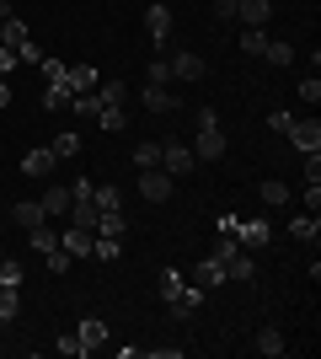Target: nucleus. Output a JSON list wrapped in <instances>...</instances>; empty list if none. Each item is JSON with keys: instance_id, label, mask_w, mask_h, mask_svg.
Wrapping results in <instances>:
<instances>
[{"instance_id": "nucleus-1", "label": "nucleus", "mask_w": 321, "mask_h": 359, "mask_svg": "<svg viewBox=\"0 0 321 359\" xmlns=\"http://www.w3.org/2000/svg\"><path fill=\"white\" fill-rule=\"evenodd\" d=\"M193 166H199V156H193L187 145H177V140H161V172H166V177H187Z\"/></svg>"}, {"instance_id": "nucleus-2", "label": "nucleus", "mask_w": 321, "mask_h": 359, "mask_svg": "<svg viewBox=\"0 0 321 359\" xmlns=\"http://www.w3.org/2000/svg\"><path fill=\"white\" fill-rule=\"evenodd\" d=\"M284 140H290L300 156H316V150H321V123L316 118H294L290 129H284Z\"/></svg>"}, {"instance_id": "nucleus-3", "label": "nucleus", "mask_w": 321, "mask_h": 359, "mask_svg": "<svg viewBox=\"0 0 321 359\" xmlns=\"http://www.w3.org/2000/svg\"><path fill=\"white\" fill-rule=\"evenodd\" d=\"M171 81H204L209 75V65H204V54H193V48H183V54H171Z\"/></svg>"}, {"instance_id": "nucleus-4", "label": "nucleus", "mask_w": 321, "mask_h": 359, "mask_svg": "<svg viewBox=\"0 0 321 359\" xmlns=\"http://www.w3.org/2000/svg\"><path fill=\"white\" fill-rule=\"evenodd\" d=\"M139 194L150 198V204H166L171 198V177L161 172V166H145V172H139Z\"/></svg>"}, {"instance_id": "nucleus-5", "label": "nucleus", "mask_w": 321, "mask_h": 359, "mask_svg": "<svg viewBox=\"0 0 321 359\" xmlns=\"http://www.w3.org/2000/svg\"><path fill=\"white\" fill-rule=\"evenodd\" d=\"M92 241H97V231H86V225H64L59 231V247L70 257H92Z\"/></svg>"}, {"instance_id": "nucleus-6", "label": "nucleus", "mask_w": 321, "mask_h": 359, "mask_svg": "<svg viewBox=\"0 0 321 359\" xmlns=\"http://www.w3.org/2000/svg\"><path fill=\"white\" fill-rule=\"evenodd\" d=\"M145 32H150L155 43H166V38H171V6H161V0L145 6Z\"/></svg>"}, {"instance_id": "nucleus-7", "label": "nucleus", "mask_w": 321, "mask_h": 359, "mask_svg": "<svg viewBox=\"0 0 321 359\" xmlns=\"http://www.w3.org/2000/svg\"><path fill=\"white\" fill-rule=\"evenodd\" d=\"M268 220H236V241H241L246 252H257V247H268Z\"/></svg>"}, {"instance_id": "nucleus-8", "label": "nucleus", "mask_w": 321, "mask_h": 359, "mask_svg": "<svg viewBox=\"0 0 321 359\" xmlns=\"http://www.w3.org/2000/svg\"><path fill=\"white\" fill-rule=\"evenodd\" d=\"M252 273H257L252 252H246V247H236V252L225 257V279H236V285H252Z\"/></svg>"}, {"instance_id": "nucleus-9", "label": "nucleus", "mask_w": 321, "mask_h": 359, "mask_svg": "<svg viewBox=\"0 0 321 359\" xmlns=\"http://www.w3.org/2000/svg\"><path fill=\"white\" fill-rule=\"evenodd\" d=\"M193 156H199V161H220V156H225V135H220V129H199Z\"/></svg>"}, {"instance_id": "nucleus-10", "label": "nucleus", "mask_w": 321, "mask_h": 359, "mask_svg": "<svg viewBox=\"0 0 321 359\" xmlns=\"http://www.w3.org/2000/svg\"><path fill=\"white\" fill-rule=\"evenodd\" d=\"M43 204L38 198H22V204H11V225H22V231H32V225H43Z\"/></svg>"}, {"instance_id": "nucleus-11", "label": "nucleus", "mask_w": 321, "mask_h": 359, "mask_svg": "<svg viewBox=\"0 0 321 359\" xmlns=\"http://www.w3.org/2000/svg\"><path fill=\"white\" fill-rule=\"evenodd\" d=\"M32 32H27V22L22 16H0V48H22Z\"/></svg>"}, {"instance_id": "nucleus-12", "label": "nucleus", "mask_w": 321, "mask_h": 359, "mask_svg": "<svg viewBox=\"0 0 321 359\" xmlns=\"http://www.w3.org/2000/svg\"><path fill=\"white\" fill-rule=\"evenodd\" d=\"M268 16H273L268 0H241L236 6V22H246V27H268Z\"/></svg>"}, {"instance_id": "nucleus-13", "label": "nucleus", "mask_w": 321, "mask_h": 359, "mask_svg": "<svg viewBox=\"0 0 321 359\" xmlns=\"http://www.w3.org/2000/svg\"><path fill=\"white\" fill-rule=\"evenodd\" d=\"M76 338H80V344H86V354H97V348L107 344V322H97V316H86V322H80V327H76Z\"/></svg>"}, {"instance_id": "nucleus-14", "label": "nucleus", "mask_w": 321, "mask_h": 359, "mask_svg": "<svg viewBox=\"0 0 321 359\" xmlns=\"http://www.w3.org/2000/svg\"><path fill=\"white\" fill-rule=\"evenodd\" d=\"M54 161H59L54 150H27V161H22V172H27V177H54Z\"/></svg>"}, {"instance_id": "nucleus-15", "label": "nucleus", "mask_w": 321, "mask_h": 359, "mask_svg": "<svg viewBox=\"0 0 321 359\" xmlns=\"http://www.w3.org/2000/svg\"><path fill=\"white\" fill-rule=\"evenodd\" d=\"M70 97H76V91H70V75H64V81H48V86H43V107H48V113L70 107Z\"/></svg>"}, {"instance_id": "nucleus-16", "label": "nucleus", "mask_w": 321, "mask_h": 359, "mask_svg": "<svg viewBox=\"0 0 321 359\" xmlns=\"http://www.w3.org/2000/svg\"><path fill=\"white\" fill-rule=\"evenodd\" d=\"M38 204H43V215H48V220H59V215H70V188H59V182H54V188H48V194L38 198Z\"/></svg>"}, {"instance_id": "nucleus-17", "label": "nucleus", "mask_w": 321, "mask_h": 359, "mask_svg": "<svg viewBox=\"0 0 321 359\" xmlns=\"http://www.w3.org/2000/svg\"><path fill=\"white\" fill-rule=\"evenodd\" d=\"M97 102L102 107H129V81H102V86H97Z\"/></svg>"}, {"instance_id": "nucleus-18", "label": "nucleus", "mask_w": 321, "mask_h": 359, "mask_svg": "<svg viewBox=\"0 0 321 359\" xmlns=\"http://www.w3.org/2000/svg\"><path fill=\"white\" fill-rule=\"evenodd\" d=\"M214 285H225V263L209 252V257L199 263V290H214Z\"/></svg>"}, {"instance_id": "nucleus-19", "label": "nucleus", "mask_w": 321, "mask_h": 359, "mask_svg": "<svg viewBox=\"0 0 321 359\" xmlns=\"http://www.w3.org/2000/svg\"><path fill=\"white\" fill-rule=\"evenodd\" d=\"M290 236H294V241H316V236H321V220H316L311 210L294 215V220H290Z\"/></svg>"}, {"instance_id": "nucleus-20", "label": "nucleus", "mask_w": 321, "mask_h": 359, "mask_svg": "<svg viewBox=\"0 0 321 359\" xmlns=\"http://www.w3.org/2000/svg\"><path fill=\"white\" fill-rule=\"evenodd\" d=\"M199 300H204V290H177L166 306H171V316H193V311H199Z\"/></svg>"}, {"instance_id": "nucleus-21", "label": "nucleus", "mask_w": 321, "mask_h": 359, "mask_svg": "<svg viewBox=\"0 0 321 359\" xmlns=\"http://www.w3.org/2000/svg\"><path fill=\"white\" fill-rule=\"evenodd\" d=\"M284 348H290V344H284V332H278V327H262V332H257V354L278 359V354H284Z\"/></svg>"}, {"instance_id": "nucleus-22", "label": "nucleus", "mask_w": 321, "mask_h": 359, "mask_svg": "<svg viewBox=\"0 0 321 359\" xmlns=\"http://www.w3.org/2000/svg\"><path fill=\"white\" fill-rule=\"evenodd\" d=\"M145 107H150V113H171V107H177V97H171L166 86H145Z\"/></svg>"}, {"instance_id": "nucleus-23", "label": "nucleus", "mask_w": 321, "mask_h": 359, "mask_svg": "<svg viewBox=\"0 0 321 359\" xmlns=\"http://www.w3.org/2000/svg\"><path fill=\"white\" fill-rule=\"evenodd\" d=\"M97 123H102L107 135H118V129H129V107H102V113H97Z\"/></svg>"}, {"instance_id": "nucleus-24", "label": "nucleus", "mask_w": 321, "mask_h": 359, "mask_svg": "<svg viewBox=\"0 0 321 359\" xmlns=\"http://www.w3.org/2000/svg\"><path fill=\"white\" fill-rule=\"evenodd\" d=\"M22 279H27V269H22L16 257H0V285H6V290H22Z\"/></svg>"}, {"instance_id": "nucleus-25", "label": "nucleus", "mask_w": 321, "mask_h": 359, "mask_svg": "<svg viewBox=\"0 0 321 359\" xmlns=\"http://www.w3.org/2000/svg\"><path fill=\"white\" fill-rule=\"evenodd\" d=\"M27 241H32V252H54V247H59V236L48 231V220H43V225H32V231H27Z\"/></svg>"}, {"instance_id": "nucleus-26", "label": "nucleus", "mask_w": 321, "mask_h": 359, "mask_svg": "<svg viewBox=\"0 0 321 359\" xmlns=\"http://www.w3.org/2000/svg\"><path fill=\"white\" fill-rule=\"evenodd\" d=\"M134 166H139V172H145V166H161V140H139Z\"/></svg>"}, {"instance_id": "nucleus-27", "label": "nucleus", "mask_w": 321, "mask_h": 359, "mask_svg": "<svg viewBox=\"0 0 321 359\" xmlns=\"http://www.w3.org/2000/svg\"><path fill=\"white\" fill-rule=\"evenodd\" d=\"M262 54H268V65H278V70H290V65H294V43H273V38H268Z\"/></svg>"}, {"instance_id": "nucleus-28", "label": "nucleus", "mask_w": 321, "mask_h": 359, "mask_svg": "<svg viewBox=\"0 0 321 359\" xmlns=\"http://www.w3.org/2000/svg\"><path fill=\"white\" fill-rule=\"evenodd\" d=\"M123 210H107V215H97V236H123Z\"/></svg>"}, {"instance_id": "nucleus-29", "label": "nucleus", "mask_w": 321, "mask_h": 359, "mask_svg": "<svg viewBox=\"0 0 321 359\" xmlns=\"http://www.w3.org/2000/svg\"><path fill=\"white\" fill-rule=\"evenodd\" d=\"M262 204H273V210H284V204H290V188H284L278 177H268V182H262Z\"/></svg>"}, {"instance_id": "nucleus-30", "label": "nucleus", "mask_w": 321, "mask_h": 359, "mask_svg": "<svg viewBox=\"0 0 321 359\" xmlns=\"http://www.w3.org/2000/svg\"><path fill=\"white\" fill-rule=\"evenodd\" d=\"M118 252H123V247H118V236H97V241H92V257H97V263H113Z\"/></svg>"}, {"instance_id": "nucleus-31", "label": "nucleus", "mask_w": 321, "mask_h": 359, "mask_svg": "<svg viewBox=\"0 0 321 359\" xmlns=\"http://www.w3.org/2000/svg\"><path fill=\"white\" fill-rule=\"evenodd\" d=\"M70 91H97V70L92 65H76V70H70Z\"/></svg>"}, {"instance_id": "nucleus-32", "label": "nucleus", "mask_w": 321, "mask_h": 359, "mask_svg": "<svg viewBox=\"0 0 321 359\" xmlns=\"http://www.w3.org/2000/svg\"><path fill=\"white\" fill-rule=\"evenodd\" d=\"M48 150H54L59 161H70V156H80V135H70V129H64V135L54 140V145H48Z\"/></svg>"}, {"instance_id": "nucleus-33", "label": "nucleus", "mask_w": 321, "mask_h": 359, "mask_svg": "<svg viewBox=\"0 0 321 359\" xmlns=\"http://www.w3.org/2000/svg\"><path fill=\"white\" fill-rule=\"evenodd\" d=\"M16 311H22V300H16V290H6V285H0V327H6V322H11Z\"/></svg>"}, {"instance_id": "nucleus-34", "label": "nucleus", "mask_w": 321, "mask_h": 359, "mask_svg": "<svg viewBox=\"0 0 321 359\" xmlns=\"http://www.w3.org/2000/svg\"><path fill=\"white\" fill-rule=\"evenodd\" d=\"M241 48H246V54H262V48H268V32H262V27H246L241 32Z\"/></svg>"}, {"instance_id": "nucleus-35", "label": "nucleus", "mask_w": 321, "mask_h": 359, "mask_svg": "<svg viewBox=\"0 0 321 359\" xmlns=\"http://www.w3.org/2000/svg\"><path fill=\"white\" fill-rule=\"evenodd\" d=\"M171 81V65L166 60H150V70H145V86H166Z\"/></svg>"}, {"instance_id": "nucleus-36", "label": "nucleus", "mask_w": 321, "mask_h": 359, "mask_svg": "<svg viewBox=\"0 0 321 359\" xmlns=\"http://www.w3.org/2000/svg\"><path fill=\"white\" fill-rule=\"evenodd\" d=\"M43 263H48V273H64L70 263H76V257L64 252V247H54V252H43Z\"/></svg>"}, {"instance_id": "nucleus-37", "label": "nucleus", "mask_w": 321, "mask_h": 359, "mask_svg": "<svg viewBox=\"0 0 321 359\" xmlns=\"http://www.w3.org/2000/svg\"><path fill=\"white\" fill-rule=\"evenodd\" d=\"M294 91H300V102H311V107L321 102V81H316V75H306V81H300Z\"/></svg>"}, {"instance_id": "nucleus-38", "label": "nucleus", "mask_w": 321, "mask_h": 359, "mask_svg": "<svg viewBox=\"0 0 321 359\" xmlns=\"http://www.w3.org/2000/svg\"><path fill=\"white\" fill-rule=\"evenodd\" d=\"M54 348H59L64 359H80V354H86V344H80L76 332H64V338H59V344H54Z\"/></svg>"}, {"instance_id": "nucleus-39", "label": "nucleus", "mask_w": 321, "mask_h": 359, "mask_svg": "<svg viewBox=\"0 0 321 359\" xmlns=\"http://www.w3.org/2000/svg\"><path fill=\"white\" fill-rule=\"evenodd\" d=\"M177 290H183V273H177V269H166V273H161V300H171Z\"/></svg>"}, {"instance_id": "nucleus-40", "label": "nucleus", "mask_w": 321, "mask_h": 359, "mask_svg": "<svg viewBox=\"0 0 321 359\" xmlns=\"http://www.w3.org/2000/svg\"><path fill=\"white\" fill-rule=\"evenodd\" d=\"M290 123H294V113H290V107H273V113H268V129H278V135H284Z\"/></svg>"}, {"instance_id": "nucleus-41", "label": "nucleus", "mask_w": 321, "mask_h": 359, "mask_svg": "<svg viewBox=\"0 0 321 359\" xmlns=\"http://www.w3.org/2000/svg\"><path fill=\"white\" fill-rule=\"evenodd\" d=\"M16 60H22V65H43V48H38V43H32V38H27V43L16 48Z\"/></svg>"}, {"instance_id": "nucleus-42", "label": "nucleus", "mask_w": 321, "mask_h": 359, "mask_svg": "<svg viewBox=\"0 0 321 359\" xmlns=\"http://www.w3.org/2000/svg\"><path fill=\"white\" fill-rule=\"evenodd\" d=\"M16 65H22V60H16V48H0V75H6V81L16 75Z\"/></svg>"}, {"instance_id": "nucleus-43", "label": "nucleus", "mask_w": 321, "mask_h": 359, "mask_svg": "<svg viewBox=\"0 0 321 359\" xmlns=\"http://www.w3.org/2000/svg\"><path fill=\"white\" fill-rule=\"evenodd\" d=\"M43 75H48V81H64V75H70V65H59V60H43Z\"/></svg>"}, {"instance_id": "nucleus-44", "label": "nucleus", "mask_w": 321, "mask_h": 359, "mask_svg": "<svg viewBox=\"0 0 321 359\" xmlns=\"http://www.w3.org/2000/svg\"><path fill=\"white\" fill-rule=\"evenodd\" d=\"M306 210H311V215L321 210V182H306Z\"/></svg>"}, {"instance_id": "nucleus-45", "label": "nucleus", "mask_w": 321, "mask_h": 359, "mask_svg": "<svg viewBox=\"0 0 321 359\" xmlns=\"http://www.w3.org/2000/svg\"><path fill=\"white\" fill-rule=\"evenodd\" d=\"M236 6H241V0H214V11H220V22H236Z\"/></svg>"}, {"instance_id": "nucleus-46", "label": "nucleus", "mask_w": 321, "mask_h": 359, "mask_svg": "<svg viewBox=\"0 0 321 359\" xmlns=\"http://www.w3.org/2000/svg\"><path fill=\"white\" fill-rule=\"evenodd\" d=\"M306 182H321V150H316V156H306Z\"/></svg>"}, {"instance_id": "nucleus-47", "label": "nucleus", "mask_w": 321, "mask_h": 359, "mask_svg": "<svg viewBox=\"0 0 321 359\" xmlns=\"http://www.w3.org/2000/svg\"><path fill=\"white\" fill-rule=\"evenodd\" d=\"M0 107H11V81L0 75Z\"/></svg>"}, {"instance_id": "nucleus-48", "label": "nucleus", "mask_w": 321, "mask_h": 359, "mask_svg": "<svg viewBox=\"0 0 321 359\" xmlns=\"http://www.w3.org/2000/svg\"><path fill=\"white\" fill-rule=\"evenodd\" d=\"M0 16H11V0H0Z\"/></svg>"}, {"instance_id": "nucleus-49", "label": "nucleus", "mask_w": 321, "mask_h": 359, "mask_svg": "<svg viewBox=\"0 0 321 359\" xmlns=\"http://www.w3.org/2000/svg\"><path fill=\"white\" fill-rule=\"evenodd\" d=\"M0 257H6V252H0Z\"/></svg>"}]
</instances>
